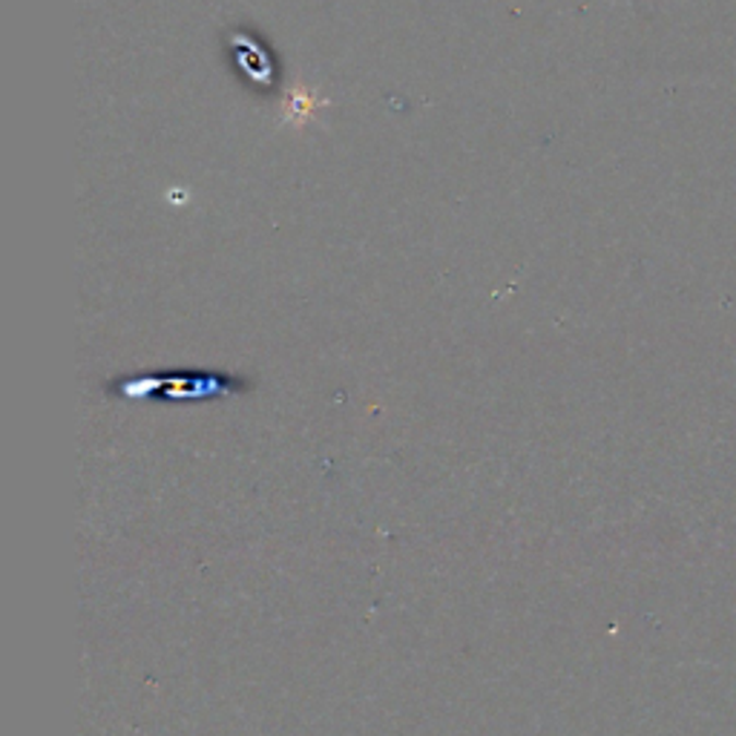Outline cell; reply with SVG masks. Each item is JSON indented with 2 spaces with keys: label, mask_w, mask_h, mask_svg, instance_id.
<instances>
[{
  "label": "cell",
  "mask_w": 736,
  "mask_h": 736,
  "mask_svg": "<svg viewBox=\"0 0 736 736\" xmlns=\"http://www.w3.org/2000/svg\"><path fill=\"white\" fill-rule=\"evenodd\" d=\"M322 107H325V98L317 90L306 84L290 86L283 98V121L290 127H306L311 124Z\"/></svg>",
  "instance_id": "1"
}]
</instances>
